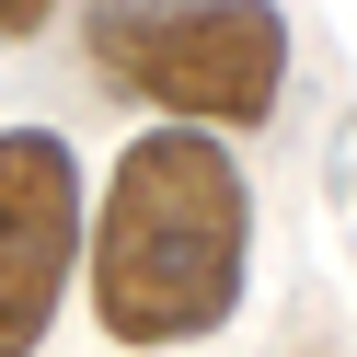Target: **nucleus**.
<instances>
[{
	"label": "nucleus",
	"mask_w": 357,
	"mask_h": 357,
	"mask_svg": "<svg viewBox=\"0 0 357 357\" xmlns=\"http://www.w3.org/2000/svg\"><path fill=\"white\" fill-rule=\"evenodd\" d=\"M242 300V173L196 127H150L93 219V323L116 346H196Z\"/></svg>",
	"instance_id": "obj_1"
},
{
	"label": "nucleus",
	"mask_w": 357,
	"mask_h": 357,
	"mask_svg": "<svg viewBox=\"0 0 357 357\" xmlns=\"http://www.w3.org/2000/svg\"><path fill=\"white\" fill-rule=\"evenodd\" d=\"M93 58L173 127H254L288 93V24L265 0H93Z\"/></svg>",
	"instance_id": "obj_2"
},
{
	"label": "nucleus",
	"mask_w": 357,
	"mask_h": 357,
	"mask_svg": "<svg viewBox=\"0 0 357 357\" xmlns=\"http://www.w3.org/2000/svg\"><path fill=\"white\" fill-rule=\"evenodd\" d=\"M81 265V162L58 127H0V357H35Z\"/></svg>",
	"instance_id": "obj_3"
},
{
	"label": "nucleus",
	"mask_w": 357,
	"mask_h": 357,
	"mask_svg": "<svg viewBox=\"0 0 357 357\" xmlns=\"http://www.w3.org/2000/svg\"><path fill=\"white\" fill-rule=\"evenodd\" d=\"M47 12H58V0H0V47H24V35L47 24Z\"/></svg>",
	"instance_id": "obj_4"
}]
</instances>
